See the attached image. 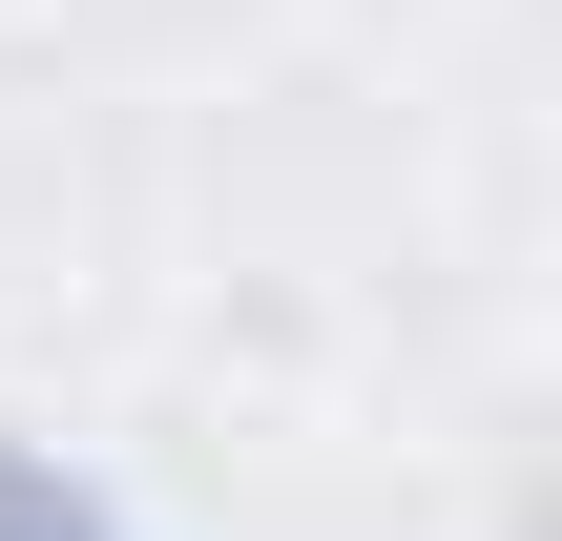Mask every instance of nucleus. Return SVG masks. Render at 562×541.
<instances>
[{
	"instance_id": "1",
	"label": "nucleus",
	"mask_w": 562,
	"mask_h": 541,
	"mask_svg": "<svg viewBox=\"0 0 562 541\" xmlns=\"http://www.w3.org/2000/svg\"><path fill=\"white\" fill-rule=\"evenodd\" d=\"M0 541H104V521H63L42 480H0Z\"/></svg>"
}]
</instances>
